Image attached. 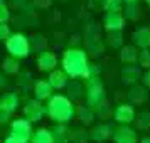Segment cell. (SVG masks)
<instances>
[{
  "label": "cell",
  "mask_w": 150,
  "mask_h": 143,
  "mask_svg": "<svg viewBox=\"0 0 150 143\" xmlns=\"http://www.w3.org/2000/svg\"><path fill=\"white\" fill-rule=\"evenodd\" d=\"M32 123L29 121L27 118H15L10 121V135L19 138V140H24V142H29L30 136H32Z\"/></svg>",
  "instance_id": "5"
},
{
  "label": "cell",
  "mask_w": 150,
  "mask_h": 143,
  "mask_svg": "<svg viewBox=\"0 0 150 143\" xmlns=\"http://www.w3.org/2000/svg\"><path fill=\"white\" fill-rule=\"evenodd\" d=\"M133 123H135V126L138 130H149L150 128V113L149 111H142V113L135 115Z\"/></svg>",
  "instance_id": "28"
},
{
  "label": "cell",
  "mask_w": 150,
  "mask_h": 143,
  "mask_svg": "<svg viewBox=\"0 0 150 143\" xmlns=\"http://www.w3.org/2000/svg\"><path fill=\"white\" fill-rule=\"evenodd\" d=\"M111 135H113L111 126L110 125H105V123H100V125H96V126L91 128V131H89V140H93L96 143H103V142H106V140H110Z\"/></svg>",
  "instance_id": "11"
},
{
  "label": "cell",
  "mask_w": 150,
  "mask_h": 143,
  "mask_svg": "<svg viewBox=\"0 0 150 143\" xmlns=\"http://www.w3.org/2000/svg\"><path fill=\"white\" fill-rule=\"evenodd\" d=\"M5 49H7L8 56H12L15 59H25L30 54V44H29V37L24 35L22 32H12L5 39Z\"/></svg>",
  "instance_id": "3"
},
{
  "label": "cell",
  "mask_w": 150,
  "mask_h": 143,
  "mask_svg": "<svg viewBox=\"0 0 150 143\" xmlns=\"http://www.w3.org/2000/svg\"><path fill=\"white\" fill-rule=\"evenodd\" d=\"M133 46L138 49H149L150 47V27H138L132 34Z\"/></svg>",
  "instance_id": "14"
},
{
  "label": "cell",
  "mask_w": 150,
  "mask_h": 143,
  "mask_svg": "<svg viewBox=\"0 0 150 143\" xmlns=\"http://www.w3.org/2000/svg\"><path fill=\"white\" fill-rule=\"evenodd\" d=\"M61 66L64 73L73 79H86L89 76V59L88 52L79 47H69L62 52Z\"/></svg>",
  "instance_id": "1"
},
{
  "label": "cell",
  "mask_w": 150,
  "mask_h": 143,
  "mask_svg": "<svg viewBox=\"0 0 150 143\" xmlns=\"http://www.w3.org/2000/svg\"><path fill=\"white\" fill-rule=\"evenodd\" d=\"M35 62H37V69H39V71H42V73H51L52 69L57 68V56H56L54 52L44 49V51L39 52Z\"/></svg>",
  "instance_id": "8"
},
{
  "label": "cell",
  "mask_w": 150,
  "mask_h": 143,
  "mask_svg": "<svg viewBox=\"0 0 150 143\" xmlns=\"http://www.w3.org/2000/svg\"><path fill=\"white\" fill-rule=\"evenodd\" d=\"M89 138V133L84 131V130H74L71 133V140L76 143H86V140Z\"/></svg>",
  "instance_id": "32"
},
{
  "label": "cell",
  "mask_w": 150,
  "mask_h": 143,
  "mask_svg": "<svg viewBox=\"0 0 150 143\" xmlns=\"http://www.w3.org/2000/svg\"><path fill=\"white\" fill-rule=\"evenodd\" d=\"M142 15V10H140V4H125V20H138Z\"/></svg>",
  "instance_id": "24"
},
{
  "label": "cell",
  "mask_w": 150,
  "mask_h": 143,
  "mask_svg": "<svg viewBox=\"0 0 150 143\" xmlns=\"http://www.w3.org/2000/svg\"><path fill=\"white\" fill-rule=\"evenodd\" d=\"M76 115H78L79 121H81L83 125H84V126L91 125V123H93V120H95V111L89 108L88 104H86V106H81V108L76 109Z\"/></svg>",
  "instance_id": "23"
},
{
  "label": "cell",
  "mask_w": 150,
  "mask_h": 143,
  "mask_svg": "<svg viewBox=\"0 0 150 143\" xmlns=\"http://www.w3.org/2000/svg\"><path fill=\"white\" fill-rule=\"evenodd\" d=\"M137 62L140 64V68L150 69V47L138 51V61H137Z\"/></svg>",
  "instance_id": "30"
},
{
  "label": "cell",
  "mask_w": 150,
  "mask_h": 143,
  "mask_svg": "<svg viewBox=\"0 0 150 143\" xmlns=\"http://www.w3.org/2000/svg\"><path fill=\"white\" fill-rule=\"evenodd\" d=\"M0 68H2V73H4V74H8V76L19 74V71H21L19 59H15V57H12V56H7V57L2 61Z\"/></svg>",
  "instance_id": "22"
},
{
  "label": "cell",
  "mask_w": 150,
  "mask_h": 143,
  "mask_svg": "<svg viewBox=\"0 0 150 143\" xmlns=\"http://www.w3.org/2000/svg\"><path fill=\"white\" fill-rule=\"evenodd\" d=\"M47 81H49V84L52 86V89H64L66 84H68V81H69V76L64 73V69L56 68L49 73Z\"/></svg>",
  "instance_id": "15"
},
{
  "label": "cell",
  "mask_w": 150,
  "mask_h": 143,
  "mask_svg": "<svg viewBox=\"0 0 150 143\" xmlns=\"http://www.w3.org/2000/svg\"><path fill=\"white\" fill-rule=\"evenodd\" d=\"M145 4H147V5H150V0H145Z\"/></svg>",
  "instance_id": "42"
},
{
  "label": "cell",
  "mask_w": 150,
  "mask_h": 143,
  "mask_svg": "<svg viewBox=\"0 0 150 143\" xmlns=\"http://www.w3.org/2000/svg\"><path fill=\"white\" fill-rule=\"evenodd\" d=\"M29 42H34V46L30 44V51L41 52V51H44V47H46V37H42V35H35V37H32Z\"/></svg>",
  "instance_id": "31"
},
{
  "label": "cell",
  "mask_w": 150,
  "mask_h": 143,
  "mask_svg": "<svg viewBox=\"0 0 150 143\" xmlns=\"http://www.w3.org/2000/svg\"><path fill=\"white\" fill-rule=\"evenodd\" d=\"M12 32H10V27L7 25V22H0V42H5V39Z\"/></svg>",
  "instance_id": "34"
},
{
  "label": "cell",
  "mask_w": 150,
  "mask_h": 143,
  "mask_svg": "<svg viewBox=\"0 0 150 143\" xmlns=\"http://www.w3.org/2000/svg\"><path fill=\"white\" fill-rule=\"evenodd\" d=\"M140 143H150V136H143L142 140H140Z\"/></svg>",
  "instance_id": "41"
},
{
  "label": "cell",
  "mask_w": 150,
  "mask_h": 143,
  "mask_svg": "<svg viewBox=\"0 0 150 143\" xmlns=\"http://www.w3.org/2000/svg\"><path fill=\"white\" fill-rule=\"evenodd\" d=\"M10 20V8L7 4L0 2V22H8Z\"/></svg>",
  "instance_id": "33"
},
{
  "label": "cell",
  "mask_w": 150,
  "mask_h": 143,
  "mask_svg": "<svg viewBox=\"0 0 150 143\" xmlns=\"http://www.w3.org/2000/svg\"><path fill=\"white\" fill-rule=\"evenodd\" d=\"M103 27L106 32L123 30L125 29V17L122 12H106L103 17Z\"/></svg>",
  "instance_id": "9"
},
{
  "label": "cell",
  "mask_w": 150,
  "mask_h": 143,
  "mask_svg": "<svg viewBox=\"0 0 150 143\" xmlns=\"http://www.w3.org/2000/svg\"><path fill=\"white\" fill-rule=\"evenodd\" d=\"M113 142L115 143H138V136H137L135 130L130 128L128 125H122L116 130H113Z\"/></svg>",
  "instance_id": "10"
},
{
  "label": "cell",
  "mask_w": 150,
  "mask_h": 143,
  "mask_svg": "<svg viewBox=\"0 0 150 143\" xmlns=\"http://www.w3.org/2000/svg\"><path fill=\"white\" fill-rule=\"evenodd\" d=\"M4 143H27V142H24V140H19V138H15V136H7L5 140H4Z\"/></svg>",
  "instance_id": "37"
},
{
  "label": "cell",
  "mask_w": 150,
  "mask_h": 143,
  "mask_svg": "<svg viewBox=\"0 0 150 143\" xmlns=\"http://www.w3.org/2000/svg\"><path fill=\"white\" fill-rule=\"evenodd\" d=\"M113 118L120 125H130V123H133V118H135V109L130 103H120L113 109Z\"/></svg>",
  "instance_id": "7"
},
{
  "label": "cell",
  "mask_w": 150,
  "mask_h": 143,
  "mask_svg": "<svg viewBox=\"0 0 150 143\" xmlns=\"http://www.w3.org/2000/svg\"><path fill=\"white\" fill-rule=\"evenodd\" d=\"M51 131H52V136H54V143L71 142V131L68 130L66 123H56V126Z\"/></svg>",
  "instance_id": "19"
},
{
  "label": "cell",
  "mask_w": 150,
  "mask_h": 143,
  "mask_svg": "<svg viewBox=\"0 0 150 143\" xmlns=\"http://www.w3.org/2000/svg\"><path fill=\"white\" fill-rule=\"evenodd\" d=\"M127 96H128V99H130V104H143L149 99L147 88L140 86V84H132V88H130Z\"/></svg>",
  "instance_id": "16"
},
{
  "label": "cell",
  "mask_w": 150,
  "mask_h": 143,
  "mask_svg": "<svg viewBox=\"0 0 150 143\" xmlns=\"http://www.w3.org/2000/svg\"><path fill=\"white\" fill-rule=\"evenodd\" d=\"M7 86V77L4 76V73H0V89H4Z\"/></svg>",
  "instance_id": "38"
},
{
  "label": "cell",
  "mask_w": 150,
  "mask_h": 143,
  "mask_svg": "<svg viewBox=\"0 0 150 143\" xmlns=\"http://www.w3.org/2000/svg\"><path fill=\"white\" fill-rule=\"evenodd\" d=\"M30 143H54V136H52V131L49 128H37L32 131V136H30Z\"/></svg>",
  "instance_id": "20"
},
{
  "label": "cell",
  "mask_w": 150,
  "mask_h": 143,
  "mask_svg": "<svg viewBox=\"0 0 150 143\" xmlns=\"http://www.w3.org/2000/svg\"><path fill=\"white\" fill-rule=\"evenodd\" d=\"M142 77V73H140V66H135V64H127L123 66L122 69V82L123 84H137L138 79Z\"/></svg>",
  "instance_id": "12"
},
{
  "label": "cell",
  "mask_w": 150,
  "mask_h": 143,
  "mask_svg": "<svg viewBox=\"0 0 150 143\" xmlns=\"http://www.w3.org/2000/svg\"><path fill=\"white\" fill-rule=\"evenodd\" d=\"M106 44L111 49H120L123 46V34L122 30H113L106 34Z\"/></svg>",
  "instance_id": "26"
},
{
  "label": "cell",
  "mask_w": 150,
  "mask_h": 143,
  "mask_svg": "<svg viewBox=\"0 0 150 143\" xmlns=\"http://www.w3.org/2000/svg\"><path fill=\"white\" fill-rule=\"evenodd\" d=\"M52 86L49 84L47 79H39V81L34 82V98L39 99V101H47L49 98L52 96Z\"/></svg>",
  "instance_id": "13"
},
{
  "label": "cell",
  "mask_w": 150,
  "mask_h": 143,
  "mask_svg": "<svg viewBox=\"0 0 150 143\" xmlns=\"http://www.w3.org/2000/svg\"><path fill=\"white\" fill-rule=\"evenodd\" d=\"M0 2H4V0H0Z\"/></svg>",
  "instance_id": "43"
},
{
  "label": "cell",
  "mask_w": 150,
  "mask_h": 143,
  "mask_svg": "<svg viewBox=\"0 0 150 143\" xmlns=\"http://www.w3.org/2000/svg\"><path fill=\"white\" fill-rule=\"evenodd\" d=\"M103 51H105V46H103V42L100 41V35L96 32L91 39L86 41V52L91 54L93 57H98V56L103 54Z\"/></svg>",
  "instance_id": "21"
},
{
  "label": "cell",
  "mask_w": 150,
  "mask_h": 143,
  "mask_svg": "<svg viewBox=\"0 0 150 143\" xmlns=\"http://www.w3.org/2000/svg\"><path fill=\"white\" fill-rule=\"evenodd\" d=\"M12 120V113H8L7 109L0 108V125H7Z\"/></svg>",
  "instance_id": "35"
},
{
  "label": "cell",
  "mask_w": 150,
  "mask_h": 143,
  "mask_svg": "<svg viewBox=\"0 0 150 143\" xmlns=\"http://www.w3.org/2000/svg\"><path fill=\"white\" fill-rule=\"evenodd\" d=\"M66 88H68V91H69V98H71V99H78V98H81V96L84 94V86H83L79 81H74L73 77H71V82L68 81Z\"/></svg>",
  "instance_id": "25"
},
{
  "label": "cell",
  "mask_w": 150,
  "mask_h": 143,
  "mask_svg": "<svg viewBox=\"0 0 150 143\" xmlns=\"http://www.w3.org/2000/svg\"><path fill=\"white\" fill-rule=\"evenodd\" d=\"M24 4H25V0H12V7L15 8H21Z\"/></svg>",
  "instance_id": "39"
},
{
  "label": "cell",
  "mask_w": 150,
  "mask_h": 143,
  "mask_svg": "<svg viewBox=\"0 0 150 143\" xmlns=\"http://www.w3.org/2000/svg\"><path fill=\"white\" fill-rule=\"evenodd\" d=\"M84 98H86V104L91 109L95 108L98 103L106 99L105 86H103L100 76H89V77H86V82H84Z\"/></svg>",
  "instance_id": "4"
},
{
  "label": "cell",
  "mask_w": 150,
  "mask_h": 143,
  "mask_svg": "<svg viewBox=\"0 0 150 143\" xmlns=\"http://www.w3.org/2000/svg\"><path fill=\"white\" fill-rule=\"evenodd\" d=\"M46 116L54 123H69L76 116V106L68 96L52 94L46 104Z\"/></svg>",
  "instance_id": "2"
},
{
  "label": "cell",
  "mask_w": 150,
  "mask_h": 143,
  "mask_svg": "<svg viewBox=\"0 0 150 143\" xmlns=\"http://www.w3.org/2000/svg\"><path fill=\"white\" fill-rule=\"evenodd\" d=\"M105 12H122L123 0H103Z\"/></svg>",
  "instance_id": "29"
},
{
  "label": "cell",
  "mask_w": 150,
  "mask_h": 143,
  "mask_svg": "<svg viewBox=\"0 0 150 143\" xmlns=\"http://www.w3.org/2000/svg\"><path fill=\"white\" fill-rule=\"evenodd\" d=\"M93 111H95V116L98 115V118H101V120H106V118H110L111 116V106H110V103L106 101V99H103L101 103H98L95 108H93Z\"/></svg>",
  "instance_id": "27"
},
{
  "label": "cell",
  "mask_w": 150,
  "mask_h": 143,
  "mask_svg": "<svg viewBox=\"0 0 150 143\" xmlns=\"http://www.w3.org/2000/svg\"><path fill=\"white\" fill-rule=\"evenodd\" d=\"M21 106V98L17 93H5L0 96V108L7 109L8 113H15Z\"/></svg>",
  "instance_id": "17"
},
{
  "label": "cell",
  "mask_w": 150,
  "mask_h": 143,
  "mask_svg": "<svg viewBox=\"0 0 150 143\" xmlns=\"http://www.w3.org/2000/svg\"><path fill=\"white\" fill-rule=\"evenodd\" d=\"M24 111V118H27L30 123H37L41 121L42 118L46 116V106H44V103L39 101V99H29L25 103V106L22 108Z\"/></svg>",
  "instance_id": "6"
},
{
  "label": "cell",
  "mask_w": 150,
  "mask_h": 143,
  "mask_svg": "<svg viewBox=\"0 0 150 143\" xmlns=\"http://www.w3.org/2000/svg\"><path fill=\"white\" fill-rule=\"evenodd\" d=\"M140 79H142L143 86H145V88H147V89H150V69H147V71L143 73V74H142V77H140Z\"/></svg>",
  "instance_id": "36"
},
{
  "label": "cell",
  "mask_w": 150,
  "mask_h": 143,
  "mask_svg": "<svg viewBox=\"0 0 150 143\" xmlns=\"http://www.w3.org/2000/svg\"><path fill=\"white\" fill-rule=\"evenodd\" d=\"M123 4H140V0H123Z\"/></svg>",
  "instance_id": "40"
},
{
  "label": "cell",
  "mask_w": 150,
  "mask_h": 143,
  "mask_svg": "<svg viewBox=\"0 0 150 143\" xmlns=\"http://www.w3.org/2000/svg\"><path fill=\"white\" fill-rule=\"evenodd\" d=\"M120 61L123 64H135L138 61V47L137 46H122L120 47Z\"/></svg>",
  "instance_id": "18"
}]
</instances>
